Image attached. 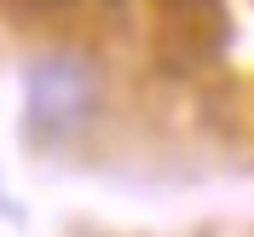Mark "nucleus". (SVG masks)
<instances>
[{
	"label": "nucleus",
	"instance_id": "obj_1",
	"mask_svg": "<svg viewBox=\"0 0 254 237\" xmlns=\"http://www.w3.org/2000/svg\"><path fill=\"white\" fill-rule=\"evenodd\" d=\"M23 104L29 127L41 139H64L98 110V70L87 52H41L23 76Z\"/></svg>",
	"mask_w": 254,
	"mask_h": 237
}]
</instances>
